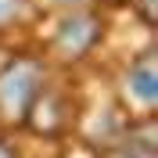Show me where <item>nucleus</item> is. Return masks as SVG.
I'll list each match as a JSON object with an SVG mask.
<instances>
[{
  "label": "nucleus",
  "mask_w": 158,
  "mask_h": 158,
  "mask_svg": "<svg viewBox=\"0 0 158 158\" xmlns=\"http://www.w3.org/2000/svg\"><path fill=\"white\" fill-rule=\"evenodd\" d=\"M36 90H40V76H36L32 65H15L7 76L0 79V101H4V108L18 111V115L32 104Z\"/></svg>",
  "instance_id": "nucleus-1"
},
{
  "label": "nucleus",
  "mask_w": 158,
  "mask_h": 158,
  "mask_svg": "<svg viewBox=\"0 0 158 158\" xmlns=\"http://www.w3.org/2000/svg\"><path fill=\"white\" fill-rule=\"evenodd\" d=\"M94 40H97V18L86 15V11H76V15L58 29V50L65 58H79L83 50H90Z\"/></svg>",
  "instance_id": "nucleus-2"
},
{
  "label": "nucleus",
  "mask_w": 158,
  "mask_h": 158,
  "mask_svg": "<svg viewBox=\"0 0 158 158\" xmlns=\"http://www.w3.org/2000/svg\"><path fill=\"white\" fill-rule=\"evenodd\" d=\"M126 90L144 104V108H151V104L158 101V72H155V58H151V54H144V58H137L133 65H129Z\"/></svg>",
  "instance_id": "nucleus-3"
},
{
  "label": "nucleus",
  "mask_w": 158,
  "mask_h": 158,
  "mask_svg": "<svg viewBox=\"0 0 158 158\" xmlns=\"http://www.w3.org/2000/svg\"><path fill=\"white\" fill-rule=\"evenodd\" d=\"M22 11H25V0H0V29L11 25V22H18Z\"/></svg>",
  "instance_id": "nucleus-4"
},
{
  "label": "nucleus",
  "mask_w": 158,
  "mask_h": 158,
  "mask_svg": "<svg viewBox=\"0 0 158 158\" xmlns=\"http://www.w3.org/2000/svg\"><path fill=\"white\" fill-rule=\"evenodd\" d=\"M58 4H65V7H79V4H86V0H58Z\"/></svg>",
  "instance_id": "nucleus-5"
}]
</instances>
